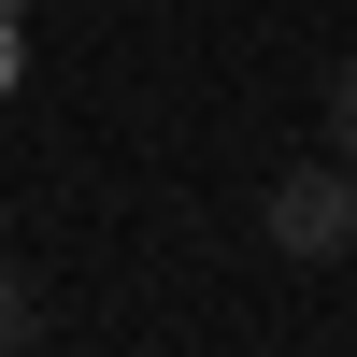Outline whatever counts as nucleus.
I'll list each match as a JSON object with an SVG mask.
<instances>
[{"label": "nucleus", "instance_id": "2", "mask_svg": "<svg viewBox=\"0 0 357 357\" xmlns=\"http://www.w3.org/2000/svg\"><path fill=\"white\" fill-rule=\"evenodd\" d=\"M329 158L357 172V57H343V72H329Z\"/></svg>", "mask_w": 357, "mask_h": 357}, {"label": "nucleus", "instance_id": "3", "mask_svg": "<svg viewBox=\"0 0 357 357\" xmlns=\"http://www.w3.org/2000/svg\"><path fill=\"white\" fill-rule=\"evenodd\" d=\"M15 72H29V57H15V29H0V100H15Z\"/></svg>", "mask_w": 357, "mask_h": 357}, {"label": "nucleus", "instance_id": "1", "mask_svg": "<svg viewBox=\"0 0 357 357\" xmlns=\"http://www.w3.org/2000/svg\"><path fill=\"white\" fill-rule=\"evenodd\" d=\"M272 243H286V257H343V243H357V172H343V158L272 186Z\"/></svg>", "mask_w": 357, "mask_h": 357}]
</instances>
